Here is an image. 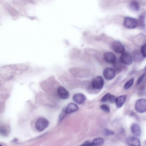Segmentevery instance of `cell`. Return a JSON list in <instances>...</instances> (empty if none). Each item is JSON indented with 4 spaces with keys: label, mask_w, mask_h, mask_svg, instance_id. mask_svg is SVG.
I'll return each mask as SVG.
<instances>
[{
    "label": "cell",
    "mask_w": 146,
    "mask_h": 146,
    "mask_svg": "<svg viewBox=\"0 0 146 146\" xmlns=\"http://www.w3.org/2000/svg\"><path fill=\"white\" fill-rule=\"evenodd\" d=\"M124 27L127 29H132L138 27L137 19L131 17H125L123 22Z\"/></svg>",
    "instance_id": "1"
},
{
    "label": "cell",
    "mask_w": 146,
    "mask_h": 146,
    "mask_svg": "<svg viewBox=\"0 0 146 146\" xmlns=\"http://www.w3.org/2000/svg\"><path fill=\"white\" fill-rule=\"evenodd\" d=\"M104 85V80L101 76H97L92 80L91 85L92 88L95 90H101Z\"/></svg>",
    "instance_id": "2"
},
{
    "label": "cell",
    "mask_w": 146,
    "mask_h": 146,
    "mask_svg": "<svg viewBox=\"0 0 146 146\" xmlns=\"http://www.w3.org/2000/svg\"><path fill=\"white\" fill-rule=\"evenodd\" d=\"M49 124L48 121L43 117H40L36 121L35 127L38 131H42L46 129Z\"/></svg>",
    "instance_id": "3"
},
{
    "label": "cell",
    "mask_w": 146,
    "mask_h": 146,
    "mask_svg": "<svg viewBox=\"0 0 146 146\" xmlns=\"http://www.w3.org/2000/svg\"><path fill=\"white\" fill-rule=\"evenodd\" d=\"M135 108L136 111L139 113H143L146 111V100L141 98L138 100L136 102Z\"/></svg>",
    "instance_id": "4"
},
{
    "label": "cell",
    "mask_w": 146,
    "mask_h": 146,
    "mask_svg": "<svg viewBox=\"0 0 146 146\" xmlns=\"http://www.w3.org/2000/svg\"><path fill=\"white\" fill-rule=\"evenodd\" d=\"M111 48L115 52L118 54H122L125 51V48L123 45L119 41H115L111 44Z\"/></svg>",
    "instance_id": "5"
},
{
    "label": "cell",
    "mask_w": 146,
    "mask_h": 146,
    "mask_svg": "<svg viewBox=\"0 0 146 146\" xmlns=\"http://www.w3.org/2000/svg\"><path fill=\"white\" fill-rule=\"evenodd\" d=\"M146 10H144L139 17L138 27L140 29L144 30L146 28Z\"/></svg>",
    "instance_id": "6"
},
{
    "label": "cell",
    "mask_w": 146,
    "mask_h": 146,
    "mask_svg": "<svg viewBox=\"0 0 146 146\" xmlns=\"http://www.w3.org/2000/svg\"><path fill=\"white\" fill-rule=\"evenodd\" d=\"M119 61L123 64L129 65L132 63L133 58L132 56L129 53L124 52L120 56Z\"/></svg>",
    "instance_id": "7"
},
{
    "label": "cell",
    "mask_w": 146,
    "mask_h": 146,
    "mask_svg": "<svg viewBox=\"0 0 146 146\" xmlns=\"http://www.w3.org/2000/svg\"><path fill=\"white\" fill-rule=\"evenodd\" d=\"M115 71L114 69L110 67L106 68L103 71V75L106 79L110 80L112 79L115 76Z\"/></svg>",
    "instance_id": "8"
},
{
    "label": "cell",
    "mask_w": 146,
    "mask_h": 146,
    "mask_svg": "<svg viewBox=\"0 0 146 146\" xmlns=\"http://www.w3.org/2000/svg\"><path fill=\"white\" fill-rule=\"evenodd\" d=\"M57 91L59 97L62 99H67L69 97V92L62 86H58L57 88Z\"/></svg>",
    "instance_id": "9"
},
{
    "label": "cell",
    "mask_w": 146,
    "mask_h": 146,
    "mask_svg": "<svg viewBox=\"0 0 146 146\" xmlns=\"http://www.w3.org/2000/svg\"><path fill=\"white\" fill-rule=\"evenodd\" d=\"M104 58L105 61L110 64H114L116 61L115 55L111 52H106L104 55Z\"/></svg>",
    "instance_id": "10"
},
{
    "label": "cell",
    "mask_w": 146,
    "mask_h": 146,
    "mask_svg": "<svg viewBox=\"0 0 146 146\" xmlns=\"http://www.w3.org/2000/svg\"><path fill=\"white\" fill-rule=\"evenodd\" d=\"M86 99V96L84 94L80 93L76 94L72 97L73 101L76 104L79 105L83 104Z\"/></svg>",
    "instance_id": "11"
},
{
    "label": "cell",
    "mask_w": 146,
    "mask_h": 146,
    "mask_svg": "<svg viewBox=\"0 0 146 146\" xmlns=\"http://www.w3.org/2000/svg\"><path fill=\"white\" fill-rule=\"evenodd\" d=\"M126 141L129 146H141L140 140L135 137L131 136L128 137Z\"/></svg>",
    "instance_id": "12"
},
{
    "label": "cell",
    "mask_w": 146,
    "mask_h": 146,
    "mask_svg": "<svg viewBox=\"0 0 146 146\" xmlns=\"http://www.w3.org/2000/svg\"><path fill=\"white\" fill-rule=\"evenodd\" d=\"M132 54V58L135 62L139 63L143 60L144 57L140 50L138 49L135 50L133 51Z\"/></svg>",
    "instance_id": "13"
},
{
    "label": "cell",
    "mask_w": 146,
    "mask_h": 146,
    "mask_svg": "<svg viewBox=\"0 0 146 146\" xmlns=\"http://www.w3.org/2000/svg\"><path fill=\"white\" fill-rule=\"evenodd\" d=\"M116 98L113 95L110 93H108L105 95L101 98L100 101L102 102H108L114 103L115 102Z\"/></svg>",
    "instance_id": "14"
},
{
    "label": "cell",
    "mask_w": 146,
    "mask_h": 146,
    "mask_svg": "<svg viewBox=\"0 0 146 146\" xmlns=\"http://www.w3.org/2000/svg\"><path fill=\"white\" fill-rule=\"evenodd\" d=\"M79 107L75 104L70 103L68 104L65 109L66 114H69L77 111L78 110Z\"/></svg>",
    "instance_id": "15"
},
{
    "label": "cell",
    "mask_w": 146,
    "mask_h": 146,
    "mask_svg": "<svg viewBox=\"0 0 146 146\" xmlns=\"http://www.w3.org/2000/svg\"><path fill=\"white\" fill-rule=\"evenodd\" d=\"M132 134L136 136H139L141 134V130L139 125L137 123H133L130 127Z\"/></svg>",
    "instance_id": "16"
},
{
    "label": "cell",
    "mask_w": 146,
    "mask_h": 146,
    "mask_svg": "<svg viewBox=\"0 0 146 146\" xmlns=\"http://www.w3.org/2000/svg\"><path fill=\"white\" fill-rule=\"evenodd\" d=\"M126 98V96L125 95H121L116 98L115 102L117 108H120L122 106L125 102Z\"/></svg>",
    "instance_id": "17"
},
{
    "label": "cell",
    "mask_w": 146,
    "mask_h": 146,
    "mask_svg": "<svg viewBox=\"0 0 146 146\" xmlns=\"http://www.w3.org/2000/svg\"><path fill=\"white\" fill-rule=\"evenodd\" d=\"M129 5L130 9L134 11L137 12L139 10V5L137 1H131Z\"/></svg>",
    "instance_id": "18"
},
{
    "label": "cell",
    "mask_w": 146,
    "mask_h": 146,
    "mask_svg": "<svg viewBox=\"0 0 146 146\" xmlns=\"http://www.w3.org/2000/svg\"><path fill=\"white\" fill-rule=\"evenodd\" d=\"M10 131V128L7 125L2 126L0 128V133L1 134L5 136H7Z\"/></svg>",
    "instance_id": "19"
},
{
    "label": "cell",
    "mask_w": 146,
    "mask_h": 146,
    "mask_svg": "<svg viewBox=\"0 0 146 146\" xmlns=\"http://www.w3.org/2000/svg\"><path fill=\"white\" fill-rule=\"evenodd\" d=\"M104 139L102 138L98 137L94 139L92 142L93 146H101L104 143Z\"/></svg>",
    "instance_id": "20"
},
{
    "label": "cell",
    "mask_w": 146,
    "mask_h": 146,
    "mask_svg": "<svg viewBox=\"0 0 146 146\" xmlns=\"http://www.w3.org/2000/svg\"><path fill=\"white\" fill-rule=\"evenodd\" d=\"M134 80V78H132L128 80L125 84L124 88L125 89H127L130 88L133 85Z\"/></svg>",
    "instance_id": "21"
},
{
    "label": "cell",
    "mask_w": 146,
    "mask_h": 146,
    "mask_svg": "<svg viewBox=\"0 0 146 146\" xmlns=\"http://www.w3.org/2000/svg\"><path fill=\"white\" fill-rule=\"evenodd\" d=\"M100 109L103 111L109 113L110 112V108L109 106L107 104H103L100 106Z\"/></svg>",
    "instance_id": "22"
},
{
    "label": "cell",
    "mask_w": 146,
    "mask_h": 146,
    "mask_svg": "<svg viewBox=\"0 0 146 146\" xmlns=\"http://www.w3.org/2000/svg\"><path fill=\"white\" fill-rule=\"evenodd\" d=\"M140 50L143 57L146 58V43L142 45Z\"/></svg>",
    "instance_id": "23"
},
{
    "label": "cell",
    "mask_w": 146,
    "mask_h": 146,
    "mask_svg": "<svg viewBox=\"0 0 146 146\" xmlns=\"http://www.w3.org/2000/svg\"><path fill=\"white\" fill-rule=\"evenodd\" d=\"M114 133V132L108 129H105L104 131V134L106 136H109L113 135Z\"/></svg>",
    "instance_id": "24"
},
{
    "label": "cell",
    "mask_w": 146,
    "mask_h": 146,
    "mask_svg": "<svg viewBox=\"0 0 146 146\" xmlns=\"http://www.w3.org/2000/svg\"><path fill=\"white\" fill-rule=\"evenodd\" d=\"M145 76V74H144L141 76L137 80L136 82V85H138L140 84L142 82L143 80L144 77Z\"/></svg>",
    "instance_id": "25"
},
{
    "label": "cell",
    "mask_w": 146,
    "mask_h": 146,
    "mask_svg": "<svg viewBox=\"0 0 146 146\" xmlns=\"http://www.w3.org/2000/svg\"><path fill=\"white\" fill-rule=\"evenodd\" d=\"M80 146H93L92 142L89 141H85L83 144L81 145Z\"/></svg>",
    "instance_id": "26"
}]
</instances>
